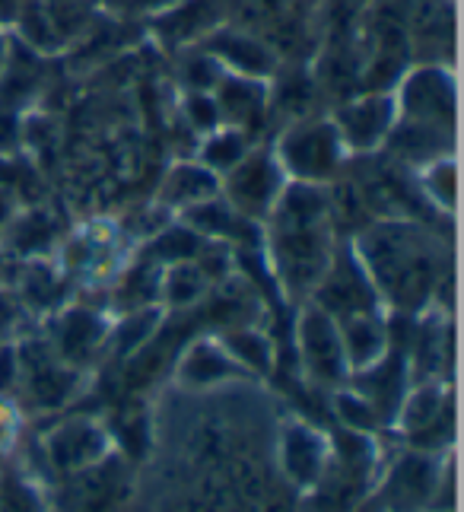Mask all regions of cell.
<instances>
[{
    "mask_svg": "<svg viewBox=\"0 0 464 512\" xmlns=\"http://www.w3.org/2000/svg\"><path fill=\"white\" fill-rule=\"evenodd\" d=\"M201 64H204V61H194V67H198V70H194V77H201V74H204V70H201ZM210 80H213V74H207L204 80H198V86H207Z\"/></svg>",
    "mask_w": 464,
    "mask_h": 512,
    "instance_id": "cell-18",
    "label": "cell"
},
{
    "mask_svg": "<svg viewBox=\"0 0 464 512\" xmlns=\"http://www.w3.org/2000/svg\"><path fill=\"white\" fill-rule=\"evenodd\" d=\"M452 83L436 70H423L407 83V109L414 125L439 128V121H452Z\"/></svg>",
    "mask_w": 464,
    "mask_h": 512,
    "instance_id": "cell-4",
    "label": "cell"
},
{
    "mask_svg": "<svg viewBox=\"0 0 464 512\" xmlns=\"http://www.w3.org/2000/svg\"><path fill=\"white\" fill-rule=\"evenodd\" d=\"M363 252L372 274L404 306H414L436 277L433 249L417 229L382 226L366 236Z\"/></svg>",
    "mask_w": 464,
    "mask_h": 512,
    "instance_id": "cell-2",
    "label": "cell"
},
{
    "mask_svg": "<svg viewBox=\"0 0 464 512\" xmlns=\"http://www.w3.org/2000/svg\"><path fill=\"white\" fill-rule=\"evenodd\" d=\"M382 347V334L372 325V319H363V315H353L347 319V350L353 360H372Z\"/></svg>",
    "mask_w": 464,
    "mask_h": 512,
    "instance_id": "cell-11",
    "label": "cell"
},
{
    "mask_svg": "<svg viewBox=\"0 0 464 512\" xmlns=\"http://www.w3.org/2000/svg\"><path fill=\"white\" fill-rule=\"evenodd\" d=\"M191 118H194V125L213 128L217 125V102H210V96H194L191 99Z\"/></svg>",
    "mask_w": 464,
    "mask_h": 512,
    "instance_id": "cell-17",
    "label": "cell"
},
{
    "mask_svg": "<svg viewBox=\"0 0 464 512\" xmlns=\"http://www.w3.org/2000/svg\"><path fill=\"white\" fill-rule=\"evenodd\" d=\"M207 163L217 166V169H232L236 163H242V137L239 134H220L217 140H210Z\"/></svg>",
    "mask_w": 464,
    "mask_h": 512,
    "instance_id": "cell-15",
    "label": "cell"
},
{
    "mask_svg": "<svg viewBox=\"0 0 464 512\" xmlns=\"http://www.w3.org/2000/svg\"><path fill=\"white\" fill-rule=\"evenodd\" d=\"M232 182H229V191H232V201H236L245 214H261V210L274 201L277 194V169L271 160H264V156H255V160H245V163H236L232 166Z\"/></svg>",
    "mask_w": 464,
    "mask_h": 512,
    "instance_id": "cell-6",
    "label": "cell"
},
{
    "mask_svg": "<svg viewBox=\"0 0 464 512\" xmlns=\"http://www.w3.org/2000/svg\"><path fill=\"white\" fill-rule=\"evenodd\" d=\"M169 194L175 201H204L207 194H213V179L204 169L185 166L175 172V179L169 182Z\"/></svg>",
    "mask_w": 464,
    "mask_h": 512,
    "instance_id": "cell-13",
    "label": "cell"
},
{
    "mask_svg": "<svg viewBox=\"0 0 464 512\" xmlns=\"http://www.w3.org/2000/svg\"><path fill=\"white\" fill-rule=\"evenodd\" d=\"M321 299H325L328 309H337L347 319L353 315H363L369 309V293L363 284V271L356 268L350 261H341L337 268L331 271L325 290H321Z\"/></svg>",
    "mask_w": 464,
    "mask_h": 512,
    "instance_id": "cell-8",
    "label": "cell"
},
{
    "mask_svg": "<svg viewBox=\"0 0 464 512\" xmlns=\"http://www.w3.org/2000/svg\"><path fill=\"white\" fill-rule=\"evenodd\" d=\"M96 449H99V436L89 427H70L58 433L55 443H51V455L61 465H83L96 455Z\"/></svg>",
    "mask_w": 464,
    "mask_h": 512,
    "instance_id": "cell-10",
    "label": "cell"
},
{
    "mask_svg": "<svg viewBox=\"0 0 464 512\" xmlns=\"http://www.w3.org/2000/svg\"><path fill=\"white\" fill-rule=\"evenodd\" d=\"M258 86L255 83H248V80H229L223 86V105L226 109L236 115V118H248L255 109H258Z\"/></svg>",
    "mask_w": 464,
    "mask_h": 512,
    "instance_id": "cell-14",
    "label": "cell"
},
{
    "mask_svg": "<svg viewBox=\"0 0 464 512\" xmlns=\"http://www.w3.org/2000/svg\"><path fill=\"white\" fill-rule=\"evenodd\" d=\"M213 51L229 61V64H236L239 70H248V74H267V70L274 67V58H271V51H267L261 42L255 39H248V35H220V39H213Z\"/></svg>",
    "mask_w": 464,
    "mask_h": 512,
    "instance_id": "cell-9",
    "label": "cell"
},
{
    "mask_svg": "<svg viewBox=\"0 0 464 512\" xmlns=\"http://www.w3.org/2000/svg\"><path fill=\"white\" fill-rule=\"evenodd\" d=\"M302 344H306V357L309 369L318 379H337L341 376V363H344V344L337 338V331L325 312H309L306 325H302Z\"/></svg>",
    "mask_w": 464,
    "mask_h": 512,
    "instance_id": "cell-5",
    "label": "cell"
},
{
    "mask_svg": "<svg viewBox=\"0 0 464 512\" xmlns=\"http://www.w3.org/2000/svg\"><path fill=\"white\" fill-rule=\"evenodd\" d=\"M328 204L315 188H293L277 210V261L287 284L302 290L328 268Z\"/></svg>",
    "mask_w": 464,
    "mask_h": 512,
    "instance_id": "cell-1",
    "label": "cell"
},
{
    "mask_svg": "<svg viewBox=\"0 0 464 512\" xmlns=\"http://www.w3.org/2000/svg\"><path fill=\"white\" fill-rule=\"evenodd\" d=\"M0 51H4V45H0Z\"/></svg>",
    "mask_w": 464,
    "mask_h": 512,
    "instance_id": "cell-20",
    "label": "cell"
},
{
    "mask_svg": "<svg viewBox=\"0 0 464 512\" xmlns=\"http://www.w3.org/2000/svg\"><path fill=\"white\" fill-rule=\"evenodd\" d=\"M191 223L210 236H239V229H242V220L236 214H229L226 207L207 204V201L191 210Z\"/></svg>",
    "mask_w": 464,
    "mask_h": 512,
    "instance_id": "cell-12",
    "label": "cell"
},
{
    "mask_svg": "<svg viewBox=\"0 0 464 512\" xmlns=\"http://www.w3.org/2000/svg\"><path fill=\"white\" fill-rule=\"evenodd\" d=\"M341 156V134L331 125H306L283 140V160L302 179H325Z\"/></svg>",
    "mask_w": 464,
    "mask_h": 512,
    "instance_id": "cell-3",
    "label": "cell"
},
{
    "mask_svg": "<svg viewBox=\"0 0 464 512\" xmlns=\"http://www.w3.org/2000/svg\"><path fill=\"white\" fill-rule=\"evenodd\" d=\"M4 512H39L35 500L20 487V484H4Z\"/></svg>",
    "mask_w": 464,
    "mask_h": 512,
    "instance_id": "cell-16",
    "label": "cell"
},
{
    "mask_svg": "<svg viewBox=\"0 0 464 512\" xmlns=\"http://www.w3.org/2000/svg\"><path fill=\"white\" fill-rule=\"evenodd\" d=\"M150 7H166V4H172V0H147Z\"/></svg>",
    "mask_w": 464,
    "mask_h": 512,
    "instance_id": "cell-19",
    "label": "cell"
},
{
    "mask_svg": "<svg viewBox=\"0 0 464 512\" xmlns=\"http://www.w3.org/2000/svg\"><path fill=\"white\" fill-rule=\"evenodd\" d=\"M391 128V102L388 99H366L356 102L341 115V131L344 140H350L353 147H372L385 137Z\"/></svg>",
    "mask_w": 464,
    "mask_h": 512,
    "instance_id": "cell-7",
    "label": "cell"
}]
</instances>
